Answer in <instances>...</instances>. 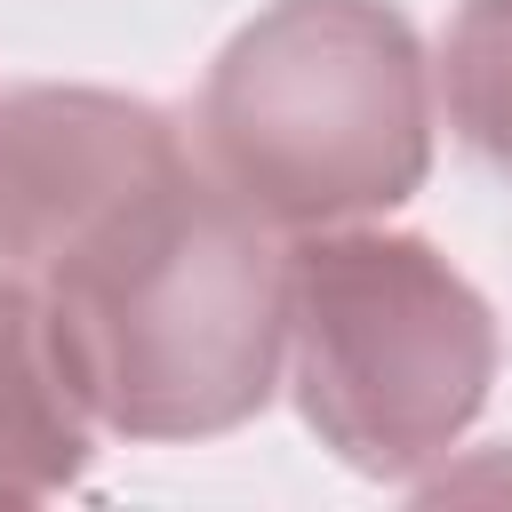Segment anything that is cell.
I'll return each mask as SVG.
<instances>
[{"label":"cell","mask_w":512,"mask_h":512,"mask_svg":"<svg viewBox=\"0 0 512 512\" xmlns=\"http://www.w3.org/2000/svg\"><path fill=\"white\" fill-rule=\"evenodd\" d=\"M200 168L272 232L400 208L432 168V64L392 0H272L200 80Z\"/></svg>","instance_id":"cell-2"},{"label":"cell","mask_w":512,"mask_h":512,"mask_svg":"<svg viewBox=\"0 0 512 512\" xmlns=\"http://www.w3.org/2000/svg\"><path fill=\"white\" fill-rule=\"evenodd\" d=\"M64 392L120 440H216L280 392L288 272L272 224L208 168H176L40 280Z\"/></svg>","instance_id":"cell-1"},{"label":"cell","mask_w":512,"mask_h":512,"mask_svg":"<svg viewBox=\"0 0 512 512\" xmlns=\"http://www.w3.org/2000/svg\"><path fill=\"white\" fill-rule=\"evenodd\" d=\"M192 152L176 120L120 88H8L0 96V272L40 280L136 192Z\"/></svg>","instance_id":"cell-4"},{"label":"cell","mask_w":512,"mask_h":512,"mask_svg":"<svg viewBox=\"0 0 512 512\" xmlns=\"http://www.w3.org/2000/svg\"><path fill=\"white\" fill-rule=\"evenodd\" d=\"M288 392L336 464L416 480L440 464L496 384L488 296L424 240L384 224H320L280 248Z\"/></svg>","instance_id":"cell-3"},{"label":"cell","mask_w":512,"mask_h":512,"mask_svg":"<svg viewBox=\"0 0 512 512\" xmlns=\"http://www.w3.org/2000/svg\"><path fill=\"white\" fill-rule=\"evenodd\" d=\"M432 80L456 144L512 184V0H464L440 32Z\"/></svg>","instance_id":"cell-6"},{"label":"cell","mask_w":512,"mask_h":512,"mask_svg":"<svg viewBox=\"0 0 512 512\" xmlns=\"http://www.w3.org/2000/svg\"><path fill=\"white\" fill-rule=\"evenodd\" d=\"M88 448H96V424L80 416V400L48 360L32 280L0 272V504H40L80 488Z\"/></svg>","instance_id":"cell-5"}]
</instances>
